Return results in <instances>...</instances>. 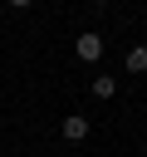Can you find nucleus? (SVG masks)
<instances>
[{"instance_id": "1", "label": "nucleus", "mask_w": 147, "mask_h": 157, "mask_svg": "<svg viewBox=\"0 0 147 157\" xmlns=\"http://www.w3.org/2000/svg\"><path fill=\"white\" fill-rule=\"evenodd\" d=\"M98 54H103V39H98V34H78V59H83V64H93Z\"/></svg>"}, {"instance_id": "4", "label": "nucleus", "mask_w": 147, "mask_h": 157, "mask_svg": "<svg viewBox=\"0 0 147 157\" xmlns=\"http://www.w3.org/2000/svg\"><path fill=\"white\" fill-rule=\"evenodd\" d=\"M127 74H147V44L127 49Z\"/></svg>"}, {"instance_id": "2", "label": "nucleus", "mask_w": 147, "mask_h": 157, "mask_svg": "<svg viewBox=\"0 0 147 157\" xmlns=\"http://www.w3.org/2000/svg\"><path fill=\"white\" fill-rule=\"evenodd\" d=\"M64 137H69V142H83V137H88V118H83V113L64 118Z\"/></svg>"}, {"instance_id": "5", "label": "nucleus", "mask_w": 147, "mask_h": 157, "mask_svg": "<svg viewBox=\"0 0 147 157\" xmlns=\"http://www.w3.org/2000/svg\"><path fill=\"white\" fill-rule=\"evenodd\" d=\"M10 5H15V10H24V5H34V0H10Z\"/></svg>"}, {"instance_id": "3", "label": "nucleus", "mask_w": 147, "mask_h": 157, "mask_svg": "<svg viewBox=\"0 0 147 157\" xmlns=\"http://www.w3.org/2000/svg\"><path fill=\"white\" fill-rule=\"evenodd\" d=\"M113 93H118V78L113 74H98L93 78V98H113Z\"/></svg>"}]
</instances>
